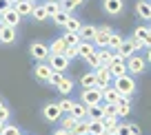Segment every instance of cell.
Returning a JSON list of instances; mask_svg holds the SVG:
<instances>
[{
	"instance_id": "obj_46",
	"label": "cell",
	"mask_w": 151,
	"mask_h": 135,
	"mask_svg": "<svg viewBox=\"0 0 151 135\" xmlns=\"http://www.w3.org/2000/svg\"><path fill=\"white\" fill-rule=\"evenodd\" d=\"M60 80H62V73H56V71H53V75H51V80H49V84L58 86V84H60Z\"/></svg>"
},
{
	"instance_id": "obj_34",
	"label": "cell",
	"mask_w": 151,
	"mask_h": 135,
	"mask_svg": "<svg viewBox=\"0 0 151 135\" xmlns=\"http://www.w3.org/2000/svg\"><path fill=\"white\" fill-rule=\"evenodd\" d=\"M85 0H60V5H62V11H73L76 7H80Z\"/></svg>"
},
{
	"instance_id": "obj_50",
	"label": "cell",
	"mask_w": 151,
	"mask_h": 135,
	"mask_svg": "<svg viewBox=\"0 0 151 135\" xmlns=\"http://www.w3.org/2000/svg\"><path fill=\"white\" fill-rule=\"evenodd\" d=\"M147 62H151V49L147 51Z\"/></svg>"
},
{
	"instance_id": "obj_16",
	"label": "cell",
	"mask_w": 151,
	"mask_h": 135,
	"mask_svg": "<svg viewBox=\"0 0 151 135\" xmlns=\"http://www.w3.org/2000/svg\"><path fill=\"white\" fill-rule=\"evenodd\" d=\"M87 113H89V106H87L85 102H76L73 109H71V115L76 117V120H87Z\"/></svg>"
},
{
	"instance_id": "obj_43",
	"label": "cell",
	"mask_w": 151,
	"mask_h": 135,
	"mask_svg": "<svg viewBox=\"0 0 151 135\" xmlns=\"http://www.w3.org/2000/svg\"><path fill=\"white\" fill-rule=\"evenodd\" d=\"M78 56H80L78 47H69V49L65 51V58H67V60H73V58H78Z\"/></svg>"
},
{
	"instance_id": "obj_45",
	"label": "cell",
	"mask_w": 151,
	"mask_h": 135,
	"mask_svg": "<svg viewBox=\"0 0 151 135\" xmlns=\"http://www.w3.org/2000/svg\"><path fill=\"white\" fill-rule=\"evenodd\" d=\"M131 42H133V51H140V49H145V42L138 40V38H133V36H131Z\"/></svg>"
},
{
	"instance_id": "obj_13",
	"label": "cell",
	"mask_w": 151,
	"mask_h": 135,
	"mask_svg": "<svg viewBox=\"0 0 151 135\" xmlns=\"http://www.w3.org/2000/svg\"><path fill=\"white\" fill-rule=\"evenodd\" d=\"M122 9H124L122 0H104V11H107L109 16H118Z\"/></svg>"
},
{
	"instance_id": "obj_28",
	"label": "cell",
	"mask_w": 151,
	"mask_h": 135,
	"mask_svg": "<svg viewBox=\"0 0 151 135\" xmlns=\"http://www.w3.org/2000/svg\"><path fill=\"white\" fill-rule=\"evenodd\" d=\"M62 40H65L69 47H78V44L82 42V38H80V33H71V31H67L65 36H62Z\"/></svg>"
},
{
	"instance_id": "obj_10",
	"label": "cell",
	"mask_w": 151,
	"mask_h": 135,
	"mask_svg": "<svg viewBox=\"0 0 151 135\" xmlns=\"http://www.w3.org/2000/svg\"><path fill=\"white\" fill-rule=\"evenodd\" d=\"M122 98H124V95H120L118 89L113 86V84L107 86V89H102V102H107V104H118Z\"/></svg>"
},
{
	"instance_id": "obj_26",
	"label": "cell",
	"mask_w": 151,
	"mask_h": 135,
	"mask_svg": "<svg viewBox=\"0 0 151 135\" xmlns=\"http://www.w3.org/2000/svg\"><path fill=\"white\" fill-rule=\"evenodd\" d=\"M89 133H93V135L104 133V117L102 120H89Z\"/></svg>"
},
{
	"instance_id": "obj_24",
	"label": "cell",
	"mask_w": 151,
	"mask_h": 135,
	"mask_svg": "<svg viewBox=\"0 0 151 135\" xmlns=\"http://www.w3.org/2000/svg\"><path fill=\"white\" fill-rule=\"evenodd\" d=\"M58 91H60L62 95H69L71 91H73V80H69V78H65V75H62V80H60V84H58Z\"/></svg>"
},
{
	"instance_id": "obj_17",
	"label": "cell",
	"mask_w": 151,
	"mask_h": 135,
	"mask_svg": "<svg viewBox=\"0 0 151 135\" xmlns=\"http://www.w3.org/2000/svg\"><path fill=\"white\" fill-rule=\"evenodd\" d=\"M45 11H47L49 18H53V16H58L62 11V5H60V0H47L45 2Z\"/></svg>"
},
{
	"instance_id": "obj_22",
	"label": "cell",
	"mask_w": 151,
	"mask_h": 135,
	"mask_svg": "<svg viewBox=\"0 0 151 135\" xmlns=\"http://www.w3.org/2000/svg\"><path fill=\"white\" fill-rule=\"evenodd\" d=\"M96 84H98V78H96V71H91V73H85L80 78V86L85 89H93Z\"/></svg>"
},
{
	"instance_id": "obj_29",
	"label": "cell",
	"mask_w": 151,
	"mask_h": 135,
	"mask_svg": "<svg viewBox=\"0 0 151 135\" xmlns=\"http://www.w3.org/2000/svg\"><path fill=\"white\" fill-rule=\"evenodd\" d=\"M113 58H116V53H113V51H104V49H100V51H98V60H100V64H104V66L111 64Z\"/></svg>"
},
{
	"instance_id": "obj_32",
	"label": "cell",
	"mask_w": 151,
	"mask_h": 135,
	"mask_svg": "<svg viewBox=\"0 0 151 135\" xmlns=\"http://www.w3.org/2000/svg\"><path fill=\"white\" fill-rule=\"evenodd\" d=\"M33 20H38V22H45V20L49 18L47 11H45V5H36V9H33Z\"/></svg>"
},
{
	"instance_id": "obj_8",
	"label": "cell",
	"mask_w": 151,
	"mask_h": 135,
	"mask_svg": "<svg viewBox=\"0 0 151 135\" xmlns=\"http://www.w3.org/2000/svg\"><path fill=\"white\" fill-rule=\"evenodd\" d=\"M109 71H111L113 80L116 78H122V75H127V60H120V58H113V62L109 64Z\"/></svg>"
},
{
	"instance_id": "obj_23",
	"label": "cell",
	"mask_w": 151,
	"mask_h": 135,
	"mask_svg": "<svg viewBox=\"0 0 151 135\" xmlns=\"http://www.w3.org/2000/svg\"><path fill=\"white\" fill-rule=\"evenodd\" d=\"M98 33V27H93V24H82V29H80V38L82 40H93V36Z\"/></svg>"
},
{
	"instance_id": "obj_49",
	"label": "cell",
	"mask_w": 151,
	"mask_h": 135,
	"mask_svg": "<svg viewBox=\"0 0 151 135\" xmlns=\"http://www.w3.org/2000/svg\"><path fill=\"white\" fill-rule=\"evenodd\" d=\"M53 135H73V133H71V131H65V129H58Z\"/></svg>"
},
{
	"instance_id": "obj_51",
	"label": "cell",
	"mask_w": 151,
	"mask_h": 135,
	"mask_svg": "<svg viewBox=\"0 0 151 135\" xmlns=\"http://www.w3.org/2000/svg\"><path fill=\"white\" fill-rule=\"evenodd\" d=\"M0 109H5V102H2V100H0Z\"/></svg>"
},
{
	"instance_id": "obj_47",
	"label": "cell",
	"mask_w": 151,
	"mask_h": 135,
	"mask_svg": "<svg viewBox=\"0 0 151 135\" xmlns=\"http://www.w3.org/2000/svg\"><path fill=\"white\" fill-rule=\"evenodd\" d=\"M0 120H2V122H7V120H9V109H0Z\"/></svg>"
},
{
	"instance_id": "obj_38",
	"label": "cell",
	"mask_w": 151,
	"mask_h": 135,
	"mask_svg": "<svg viewBox=\"0 0 151 135\" xmlns=\"http://www.w3.org/2000/svg\"><path fill=\"white\" fill-rule=\"evenodd\" d=\"M69 18H71V16H69V11H60L58 16H53V22H56V24H60V27H65Z\"/></svg>"
},
{
	"instance_id": "obj_35",
	"label": "cell",
	"mask_w": 151,
	"mask_h": 135,
	"mask_svg": "<svg viewBox=\"0 0 151 135\" xmlns=\"http://www.w3.org/2000/svg\"><path fill=\"white\" fill-rule=\"evenodd\" d=\"M65 29H67V31H71V33H80L82 24L78 22L76 18H69V20H67V24H65Z\"/></svg>"
},
{
	"instance_id": "obj_53",
	"label": "cell",
	"mask_w": 151,
	"mask_h": 135,
	"mask_svg": "<svg viewBox=\"0 0 151 135\" xmlns=\"http://www.w3.org/2000/svg\"><path fill=\"white\" fill-rule=\"evenodd\" d=\"M87 135H93V133H87Z\"/></svg>"
},
{
	"instance_id": "obj_25",
	"label": "cell",
	"mask_w": 151,
	"mask_h": 135,
	"mask_svg": "<svg viewBox=\"0 0 151 135\" xmlns=\"http://www.w3.org/2000/svg\"><path fill=\"white\" fill-rule=\"evenodd\" d=\"M71 133H73V135H87V133H89V117H87V120H78Z\"/></svg>"
},
{
	"instance_id": "obj_37",
	"label": "cell",
	"mask_w": 151,
	"mask_h": 135,
	"mask_svg": "<svg viewBox=\"0 0 151 135\" xmlns=\"http://www.w3.org/2000/svg\"><path fill=\"white\" fill-rule=\"evenodd\" d=\"M0 135H22V133H20V129H18V126L5 124L2 129H0Z\"/></svg>"
},
{
	"instance_id": "obj_52",
	"label": "cell",
	"mask_w": 151,
	"mask_h": 135,
	"mask_svg": "<svg viewBox=\"0 0 151 135\" xmlns=\"http://www.w3.org/2000/svg\"><path fill=\"white\" fill-rule=\"evenodd\" d=\"M11 2H14V5H16V2H18V0H11Z\"/></svg>"
},
{
	"instance_id": "obj_36",
	"label": "cell",
	"mask_w": 151,
	"mask_h": 135,
	"mask_svg": "<svg viewBox=\"0 0 151 135\" xmlns=\"http://www.w3.org/2000/svg\"><path fill=\"white\" fill-rule=\"evenodd\" d=\"M104 117L118 120V104H107V102H104Z\"/></svg>"
},
{
	"instance_id": "obj_18",
	"label": "cell",
	"mask_w": 151,
	"mask_h": 135,
	"mask_svg": "<svg viewBox=\"0 0 151 135\" xmlns=\"http://www.w3.org/2000/svg\"><path fill=\"white\" fill-rule=\"evenodd\" d=\"M20 18H22V16H20L16 9H9L7 14H2V20H5L7 27H16V24L20 22Z\"/></svg>"
},
{
	"instance_id": "obj_56",
	"label": "cell",
	"mask_w": 151,
	"mask_h": 135,
	"mask_svg": "<svg viewBox=\"0 0 151 135\" xmlns=\"http://www.w3.org/2000/svg\"><path fill=\"white\" fill-rule=\"evenodd\" d=\"M33 2H36V0H33Z\"/></svg>"
},
{
	"instance_id": "obj_5",
	"label": "cell",
	"mask_w": 151,
	"mask_h": 135,
	"mask_svg": "<svg viewBox=\"0 0 151 135\" xmlns=\"http://www.w3.org/2000/svg\"><path fill=\"white\" fill-rule=\"evenodd\" d=\"M113 33V29L111 27H100L98 29V33L93 36V44H96V49H104V47H109V36Z\"/></svg>"
},
{
	"instance_id": "obj_14",
	"label": "cell",
	"mask_w": 151,
	"mask_h": 135,
	"mask_svg": "<svg viewBox=\"0 0 151 135\" xmlns=\"http://www.w3.org/2000/svg\"><path fill=\"white\" fill-rule=\"evenodd\" d=\"M133 38L142 40V42H145V47L151 49V31H149V27H136V31H133Z\"/></svg>"
},
{
	"instance_id": "obj_27",
	"label": "cell",
	"mask_w": 151,
	"mask_h": 135,
	"mask_svg": "<svg viewBox=\"0 0 151 135\" xmlns=\"http://www.w3.org/2000/svg\"><path fill=\"white\" fill-rule=\"evenodd\" d=\"M14 40H16V31H14V27H5L2 31H0V42H5V44H11Z\"/></svg>"
},
{
	"instance_id": "obj_2",
	"label": "cell",
	"mask_w": 151,
	"mask_h": 135,
	"mask_svg": "<svg viewBox=\"0 0 151 135\" xmlns=\"http://www.w3.org/2000/svg\"><path fill=\"white\" fill-rule=\"evenodd\" d=\"M96 78H98V84H96L98 89H107V86L113 84V75H111V71H109V66H104V64H100L98 69H96Z\"/></svg>"
},
{
	"instance_id": "obj_55",
	"label": "cell",
	"mask_w": 151,
	"mask_h": 135,
	"mask_svg": "<svg viewBox=\"0 0 151 135\" xmlns=\"http://www.w3.org/2000/svg\"><path fill=\"white\" fill-rule=\"evenodd\" d=\"M149 31H151V27H149Z\"/></svg>"
},
{
	"instance_id": "obj_41",
	"label": "cell",
	"mask_w": 151,
	"mask_h": 135,
	"mask_svg": "<svg viewBox=\"0 0 151 135\" xmlns=\"http://www.w3.org/2000/svg\"><path fill=\"white\" fill-rule=\"evenodd\" d=\"M85 62L91 66V69H98V66H100V60H98V49H96V53H91L89 58H85Z\"/></svg>"
},
{
	"instance_id": "obj_6",
	"label": "cell",
	"mask_w": 151,
	"mask_h": 135,
	"mask_svg": "<svg viewBox=\"0 0 151 135\" xmlns=\"http://www.w3.org/2000/svg\"><path fill=\"white\" fill-rule=\"evenodd\" d=\"M145 64H147V60H142L140 56H129L127 58V71L131 75L142 73V71H145Z\"/></svg>"
},
{
	"instance_id": "obj_54",
	"label": "cell",
	"mask_w": 151,
	"mask_h": 135,
	"mask_svg": "<svg viewBox=\"0 0 151 135\" xmlns=\"http://www.w3.org/2000/svg\"><path fill=\"white\" fill-rule=\"evenodd\" d=\"M102 135H107V133H102Z\"/></svg>"
},
{
	"instance_id": "obj_11",
	"label": "cell",
	"mask_w": 151,
	"mask_h": 135,
	"mask_svg": "<svg viewBox=\"0 0 151 135\" xmlns=\"http://www.w3.org/2000/svg\"><path fill=\"white\" fill-rule=\"evenodd\" d=\"M49 66H51L56 73H62V71L69 66V60H67L65 56H53V53H51V58H49Z\"/></svg>"
},
{
	"instance_id": "obj_48",
	"label": "cell",
	"mask_w": 151,
	"mask_h": 135,
	"mask_svg": "<svg viewBox=\"0 0 151 135\" xmlns=\"http://www.w3.org/2000/svg\"><path fill=\"white\" fill-rule=\"evenodd\" d=\"M131 126V135H140V126L138 124H129Z\"/></svg>"
},
{
	"instance_id": "obj_15",
	"label": "cell",
	"mask_w": 151,
	"mask_h": 135,
	"mask_svg": "<svg viewBox=\"0 0 151 135\" xmlns=\"http://www.w3.org/2000/svg\"><path fill=\"white\" fill-rule=\"evenodd\" d=\"M49 49H51V53H53V56H65V51L69 49V44H67V42L62 40V38H56V40H53L51 44H49Z\"/></svg>"
},
{
	"instance_id": "obj_40",
	"label": "cell",
	"mask_w": 151,
	"mask_h": 135,
	"mask_svg": "<svg viewBox=\"0 0 151 135\" xmlns=\"http://www.w3.org/2000/svg\"><path fill=\"white\" fill-rule=\"evenodd\" d=\"M58 104H60V111L69 115V113H71V109H73V104H76V102H73V100H67V98H65V100H60V102H58Z\"/></svg>"
},
{
	"instance_id": "obj_3",
	"label": "cell",
	"mask_w": 151,
	"mask_h": 135,
	"mask_svg": "<svg viewBox=\"0 0 151 135\" xmlns=\"http://www.w3.org/2000/svg\"><path fill=\"white\" fill-rule=\"evenodd\" d=\"M82 102L87 106H93V104H100L102 102V89L93 86V89H85L82 91Z\"/></svg>"
},
{
	"instance_id": "obj_12",
	"label": "cell",
	"mask_w": 151,
	"mask_h": 135,
	"mask_svg": "<svg viewBox=\"0 0 151 135\" xmlns=\"http://www.w3.org/2000/svg\"><path fill=\"white\" fill-rule=\"evenodd\" d=\"M14 9L18 11L20 16H31L33 9H36V5H33V0H18L14 5Z\"/></svg>"
},
{
	"instance_id": "obj_42",
	"label": "cell",
	"mask_w": 151,
	"mask_h": 135,
	"mask_svg": "<svg viewBox=\"0 0 151 135\" xmlns=\"http://www.w3.org/2000/svg\"><path fill=\"white\" fill-rule=\"evenodd\" d=\"M9 9H14V2H11V0H0V16L7 14Z\"/></svg>"
},
{
	"instance_id": "obj_20",
	"label": "cell",
	"mask_w": 151,
	"mask_h": 135,
	"mask_svg": "<svg viewBox=\"0 0 151 135\" xmlns=\"http://www.w3.org/2000/svg\"><path fill=\"white\" fill-rule=\"evenodd\" d=\"M136 11H138V16H140V18L151 20V2H147V0H140V2L136 5Z\"/></svg>"
},
{
	"instance_id": "obj_44",
	"label": "cell",
	"mask_w": 151,
	"mask_h": 135,
	"mask_svg": "<svg viewBox=\"0 0 151 135\" xmlns=\"http://www.w3.org/2000/svg\"><path fill=\"white\" fill-rule=\"evenodd\" d=\"M116 135H131V126H129V124H118Z\"/></svg>"
},
{
	"instance_id": "obj_31",
	"label": "cell",
	"mask_w": 151,
	"mask_h": 135,
	"mask_svg": "<svg viewBox=\"0 0 151 135\" xmlns=\"http://www.w3.org/2000/svg\"><path fill=\"white\" fill-rule=\"evenodd\" d=\"M116 131H118V122L113 120V117H104V133L116 135Z\"/></svg>"
},
{
	"instance_id": "obj_1",
	"label": "cell",
	"mask_w": 151,
	"mask_h": 135,
	"mask_svg": "<svg viewBox=\"0 0 151 135\" xmlns=\"http://www.w3.org/2000/svg\"><path fill=\"white\" fill-rule=\"evenodd\" d=\"M113 86L118 89V93L124 95V98H131L133 93H136V82H133L131 75H122V78H116L113 80Z\"/></svg>"
},
{
	"instance_id": "obj_4",
	"label": "cell",
	"mask_w": 151,
	"mask_h": 135,
	"mask_svg": "<svg viewBox=\"0 0 151 135\" xmlns=\"http://www.w3.org/2000/svg\"><path fill=\"white\" fill-rule=\"evenodd\" d=\"M31 56L36 58L38 62H47L51 58V49L45 44V42H33L31 44Z\"/></svg>"
},
{
	"instance_id": "obj_33",
	"label": "cell",
	"mask_w": 151,
	"mask_h": 135,
	"mask_svg": "<svg viewBox=\"0 0 151 135\" xmlns=\"http://www.w3.org/2000/svg\"><path fill=\"white\" fill-rule=\"evenodd\" d=\"M76 122H78V120H76V117L69 113V115H65V117H62V122H60V129H65V131H73Z\"/></svg>"
},
{
	"instance_id": "obj_30",
	"label": "cell",
	"mask_w": 151,
	"mask_h": 135,
	"mask_svg": "<svg viewBox=\"0 0 151 135\" xmlns=\"http://www.w3.org/2000/svg\"><path fill=\"white\" fill-rule=\"evenodd\" d=\"M131 113V102H129V98H122L118 102V117H124Z\"/></svg>"
},
{
	"instance_id": "obj_39",
	"label": "cell",
	"mask_w": 151,
	"mask_h": 135,
	"mask_svg": "<svg viewBox=\"0 0 151 135\" xmlns=\"http://www.w3.org/2000/svg\"><path fill=\"white\" fill-rule=\"evenodd\" d=\"M122 42H124V40L118 36V33H111V36H109V47H111L113 51H116V49H118L120 44H122Z\"/></svg>"
},
{
	"instance_id": "obj_7",
	"label": "cell",
	"mask_w": 151,
	"mask_h": 135,
	"mask_svg": "<svg viewBox=\"0 0 151 135\" xmlns=\"http://www.w3.org/2000/svg\"><path fill=\"white\" fill-rule=\"evenodd\" d=\"M33 75H36L40 82H49V80H51V75H53V69L47 64V62H38L36 69H33Z\"/></svg>"
},
{
	"instance_id": "obj_21",
	"label": "cell",
	"mask_w": 151,
	"mask_h": 135,
	"mask_svg": "<svg viewBox=\"0 0 151 135\" xmlns=\"http://www.w3.org/2000/svg\"><path fill=\"white\" fill-rule=\"evenodd\" d=\"M78 51H80V58H89L91 53H96V44L89 42V40H82L78 44Z\"/></svg>"
},
{
	"instance_id": "obj_19",
	"label": "cell",
	"mask_w": 151,
	"mask_h": 135,
	"mask_svg": "<svg viewBox=\"0 0 151 135\" xmlns=\"http://www.w3.org/2000/svg\"><path fill=\"white\" fill-rule=\"evenodd\" d=\"M87 117H89V120H102V117H104V102L89 106V113H87Z\"/></svg>"
},
{
	"instance_id": "obj_9",
	"label": "cell",
	"mask_w": 151,
	"mask_h": 135,
	"mask_svg": "<svg viewBox=\"0 0 151 135\" xmlns=\"http://www.w3.org/2000/svg\"><path fill=\"white\" fill-rule=\"evenodd\" d=\"M45 120L47 122H58L62 117V111H60V104L58 102H51V104H45Z\"/></svg>"
}]
</instances>
